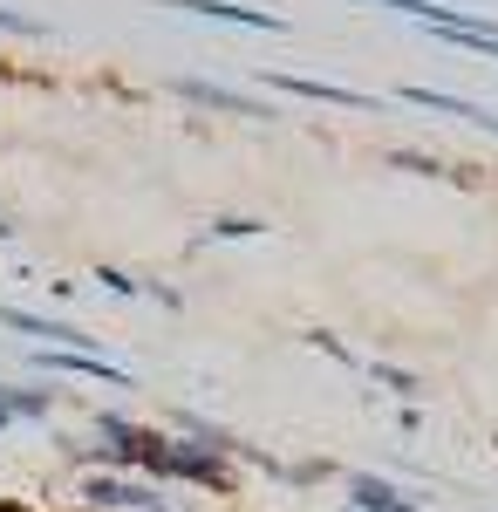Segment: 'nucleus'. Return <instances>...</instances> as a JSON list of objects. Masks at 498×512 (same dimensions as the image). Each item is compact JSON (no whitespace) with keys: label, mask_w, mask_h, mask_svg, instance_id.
Returning <instances> with one entry per match:
<instances>
[{"label":"nucleus","mask_w":498,"mask_h":512,"mask_svg":"<svg viewBox=\"0 0 498 512\" xmlns=\"http://www.w3.org/2000/svg\"><path fill=\"white\" fill-rule=\"evenodd\" d=\"M0 512H28V506H0Z\"/></svg>","instance_id":"5"},{"label":"nucleus","mask_w":498,"mask_h":512,"mask_svg":"<svg viewBox=\"0 0 498 512\" xmlns=\"http://www.w3.org/2000/svg\"><path fill=\"white\" fill-rule=\"evenodd\" d=\"M7 328H28V335H55V342H82L76 328H62V321H41V315H21V308H0Z\"/></svg>","instance_id":"3"},{"label":"nucleus","mask_w":498,"mask_h":512,"mask_svg":"<svg viewBox=\"0 0 498 512\" xmlns=\"http://www.w3.org/2000/svg\"><path fill=\"white\" fill-rule=\"evenodd\" d=\"M273 89H294V96H314V103H342V110H383L376 96L362 89H335V82H307V76H267Z\"/></svg>","instance_id":"1"},{"label":"nucleus","mask_w":498,"mask_h":512,"mask_svg":"<svg viewBox=\"0 0 498 512\" xmlns=\"http://www.w3.org/2000/svg\"><path fill=\"white\" fill-rule=\"evenodd\" d=\"M0 28H14V35H41L35 21H28V14H14V7H0Z\"/></svg>","instance_id":"4"},{"label":"nucleus","mask_w":498,"mask_h":512,"mask_svg":"<svg viewBox=\"0 0 498 512\" xmlns=\"http://www.w3.org/2000/svg\"><path fill=\"white\" fill-rule=\"evenodd\" d=\"M157 7H185V14H212V21H239V28H287L280 14H253V7H226V0H157Z\"/></svg>","instance_id":"2"}]
</instances>
